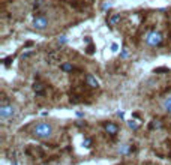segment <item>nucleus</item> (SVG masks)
<instances>
[{
	"mask_svg": "<svg viewBox=\"0 0 171 165\" xmlns=\"http://www.w3.org/2000/svg\"><path fill=\"white\" fill-rule=\"evenodd\" d=\"M33 135L36 138H41V140H47L53 135V126L50 123H38L36 126L33 128Z\"/></svg>",
	"mask_w": 171,
	"mask_h": 165,
	"instance_id": "nucleus-1",
	"label": "nucleus"
},
{
	"mask_svg": "<svg viewBox=\"0 0 171 165\" xmlns=\"http://www.w3.org/2000/svg\"><path fill=\"white\" fill-rule=\"evenodd\" d=\"M144 41H146V44H147L149 47H158V45L162 42V35H161L159 32L153 30V32H149V33L146 35Z\"/></svg>",
	"mask_w": 171,
	"mask_h": 165,
	"instance_id": "nucleus-2",
	"label": "nucleus"
},
{
	"mask_svg": "<svg viewBox=\"0 0 171 165\" xmlns=\"http://www.w3.org/2000/svg\"><path fill=\"white\" fill-rule=\"evenodd\" d=\"M14 114H15V108L12 105H2V108H0V117H2V120H8Z\"/></svg>",
	"mask_w": 171,
	"mask_h": 165,
	"instance_id": "nucleus-3",
	"label": "nucleus"
},
{
	"mask_svg": "<svg viewBox=\"0 0 171 165\" xmlns=\"http://www.w3.org/2000/svg\"><path fill=\"white\" fill-rule=\"evenodd\" d=\"M47 24H48V21H47V18H44V17H36L33 20V27L38 29V30H44L47 27Z\"/></svg>",
	"mask_w": 171,
	"mask_h": 165,
	"instance_id": "nucleus-4",
	"label": "nucleus"
},
{
	"mask_svg": "<svg viewBox=\"0 0 171 165\" xmlns=\"http://www.w3.org/2000/svg\"><path fill=\"white\" fill-rule=\"evenodd\" d=\"M105 131H107L110 135H116V134L119 132V126L114 125V123H107V125H105Z\"/></svg>",
	"mask_w": 171,
	"mask_h": 165,
	"instance_id": "nucleus-5",
	"label": "nucleus"
},
{
	"mask_svg": "<svg viewBox=\"0 0 171 165\" xmlns=\"http://www.w3.org/2000/svg\"><path fill=\"white\" fill-rule=\"evenodd\" d=\"M162 110L167 111L168 114H171V96H168V98H165L164 101H162Z\"/></svg>",
	"mask_w": 171,
	"mask_h": 165,
	"instance_id": "nucleus-6",
	"label": "nucleus"
},
{
	"mask_svg": "<svg viewBox=\"0 0 171 165\" xmlns=\"http://www.w3.org/2000/svg\"><path fill=\"white\" fill-rule=\"evenodd\" d=\"M87 84H89L90 87H98V86H99V81H98L92 74H89V75H87Z\"/></svg>",
	"mask_w": 171,
	"mask_h": 165,
	"instance_id": "nucleus-7",
	"label": "nucleus"
},
{
	"mask_svg": "<svg viewBox=\"0 0 171 165\" xmlns=\"http://www.w3.org/2000/svg\"><path fill=\"white\" fill-rule=\"evenodd\" d=\"M59 60V53H56V51H53L48 54V62L50 63H54V62H57Z\"/></svg>",
	"mask_w": 171,
	"mask_h": 165,
	"instance_id": "nucleus-8",
	"label": "nucleus"
},
{
	"mask_svg": "<svg viewBox=\"0 0 171 165\" xmlns=\"http://www.w3.org/2000/svg\"><path fill=\"white\" fill-rule=\"evenodd\" d=\"M129 150H131V149H129L128 144H122V146L119 147V153L120 155H128V153H129Z\"/></svg>",
	"mask_w": 171,
	"mask_h": 165,
	"instance_id": "nucleus-9",
	"label": "nucleus"
},
{
	"mask_svg": "<svg viewBox=\"0 0 171 165\" xmlns=\"http://www.w3.org/2000/svg\"><path fill=\"white\" fill-rule=\"evenodd\" d=\"M33 89H35V92L36 93H44V87H42V84H41V83H35Z\"/></svg>",
	"mask_w": 171,
	"mask_h": 165,
	"instance_id": "nucleus-10",
	"label": "nucleus"
},
{
	"mask_svg": "<svg viewBox=\"0 0 171 165\" xmlns=\"http://www.w3.org/2000/svg\"><path fill=\"white\" fill-rule=\"evenodd\" d=\"M128 126H129L131 129H134V131H137V129H138V123L135 122V120H129V122H128Z\"/></svg>",
	"mask_w": 171,
	"mask_h": 165,
	"instance_id": "nucleus-11",
	"label": "nucleus"
},
{
	"mask_svg": "<svg viewBox=\"0 0 171 165\" xmlns=\"http://www.w3.org/2000/svg\"><path fill=\"white\" fill-rule=\"evenodd\" d=\"M93 53H95V45L90 42L89 47H87V54H93Z\"/></svg>",
	"mask_w": 171,
	"mask_h": 165,
	"instance_id": "nucleus-12",
	"label": "nucleus"
},
{
	"mask_svg": "<svg viewBox=\"0 0 171 165\" xmlns=\"http://www.w3.org/2000/svg\"><path fill=\"white\" fill-rule=\"evenodd\" d=\"M62 69H63V71H66V72H69V71H72V65L65 63V65H62Z\"/></svg>",
	"mask_w": 171,
	"mask_h": 165,
	"instance_id": "nucleus-13",
	"label": "nucleus"
},
{
	"mask_svg": "<svg viewBox=\"0 0 171 165\" xmlns=\"http://www.w3.org/2000/svg\"><path fill=\"white\" fill-rule=\"evenodd\" d=\"M168 71H170L168 68H156V69H155V72L156 74L158 72H168Z\"/></svg>",
	"mask_w": 171,
	"mask_h": 165,
	"instance_id": "nucleus-14",
	"label": "nucleus"
},
{
	"mask_svg": "<svg viewBox=\"0 0 171 165\" xmlns=\"http://www.w3.org/2000/svg\"><path fill=\"white\" fill-rule=\"evenodd\" d=\"M57 41H59V44H66V42H68V38L66 36H60Z\"/></svg>",
	"mask_w": 171,
	"mask_h": 165,
	"instance_id": "nucleus-15",
	"label": "nucleus"
},
{
	"mask_svg": "<svg viewBox=\"0 0 171 165\" xmlns=\"http://www.w3.org/2000/svg\"><path fill=\"white\" fill-rule=\"evenodd\" d=\"M90 144H92V141H90V140H89V138H86L84 141H83V146H84V147H87V149H89V147H90Z\"/></svg>",
	"mask_w": 171,
	"mask_h": 165,
	"instance_id": "nucleus-16",
	"label": "nucleus"
},
{
	"mask_svg": "<svg viewBox=\"0 0 171 165\" xmlns=\"http://www.w3.org/2000/svg\"><path fill=\"white\" fill-rule=\"evenodd\" d=\"M119 18H120V15L117 14V15H114V17L111 18V21H110V23H111V24H116V23H117V20H119Z\"/></svg>",
	"mask_w": 171,
	"mask_h": 165,
	"instance_id": "nucleus-17",
	"label": "nucleus"
},
{
	"mask_svg": "<svg viewBox=\"0 0 171 165\" xmlns=\"http://www.w3.org/2000/svg\"><path fill=\"white\" fill-rule=\"evenodd\" d=\"M117 50H119V45H117V44H111V51H114V53H116Z\"/></svg>",
	"mask_w": 171,
	"mask_h": 165,
	"instance_id": "nucleus-18",
	"label": "nucleus"
},
{
	"mask_svg": "<svg viewBox=\"0 0 171 165\" xmlns=\"http://www.w3.org/2000/svg\"><path fill=\"white\" fill-rule=\"evenodd\" d=\"M110 8H111V3H105V5L102 6L104 11H107V9H110Z\"/></svg>",
	"mask_w": 171,
	"mask_h": 165,
	"instance_id": "nucleus-19",
	"label": "nucleus"
},
{
	"mask_svg": "<svg viewBox=\"0 0 171 165\" xmlns=\"http://www.w3.org/2000/svg\"><path fill=\"white\" fill-rule=\"evenodd\" d=\"M122 57L125 59V57H128V51H126V48H123V51H122Z\"/></svg>",
	"mask_w": 171,
	"mask_h": 165,
	"instance_id": "nucleus-20",
	"label": "nucleus"
},
{
	"mask_svg": "<svg viewBox=\"0 0 171 165\" xmlns=\"http://www.w3.org/2000/svg\"><path fill=\"white\" fill-rule=\"evenodd\" d=\"M117 116H119L120 119H123V117H125V113H122V111H119V113H117Z\"/></svg>",
	"mask_w": 171,
	"mask_h": 165,
	"instance_id": "nucleus-21",
	"label": "nucleus"
},
{
	"mask_svg": "<svg viewBox=\"0 0 171 165\" xmlns=\"http://www.w3.org/2000/svg\"><path fill=\"white\" fill-rule=\"evenodd\" d=\"M14 165H17V162H14Z\"/></svg>",
	"mask_w": 171,
	"mask_h": 165,
	"instance_id": "nucleus-22",
	"label": "nucleus"
}]
</instances>
